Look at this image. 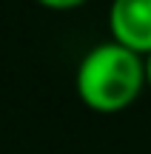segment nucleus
<instances>
[{
	"instance_id": "f257e3e1",
	"label": "nucleus",
	"mask_w": 151,
	"mask_h": 154,
	"mask_svg": "<svg viewBox=\"0 0 151 154\" xmlns=\"http://www.w3.org/2000/svg\"><path fill=\"white\" fill-rule=\"evenodd\" d=\"M77 97L97 114L131 109L146 88V57L106 40L83 54L74 74Z\"/></svg>"
},
{
	"instance_id": "f03ea898",
	"label": "nucleus",
	"mask_w": 151,
	"mask_h": 154,
	"mask_svg": "<svg viewBox=\"0 0 151 154\" xmlns=\"http://www.w3.org/2000/svg\"><path fill=\"white\" fill-rule=\"evenodd\" d=\"M111 40L137 54H151V0H111L108 6Z\"/></svg>"
},
{
	"instance_id": "7ed1b4c3",
	"label": "nucleus",
	"mask_w": 151,
	"mask_h": 154,
	"mask_svg": "<svg viewBox=\"0 0 151 154\" xmlns=\"http://www.w3.org/2000/svg\"><path fill=\"white\" fill-rule=\"evenodd\" d=\"M37 3L51 9V11H68V9H77V6L89 3V0H37Z\"/></svg>"
},
{
	"instance_id": "20e7f679",
	"label": "nucleus",
	"mask_w": 151,
	"mask_h": 154,
	"mask_svg": "<svg viewBox=\"0 0 151 154\" xmlns=\"http://www.w3.org/2000/svg\"><path fill=\"white\" fill-rule=\"evenodd\" d=\"M146 86L151 88V54L146 57Z\"/></svg>"
}]
</instances>
